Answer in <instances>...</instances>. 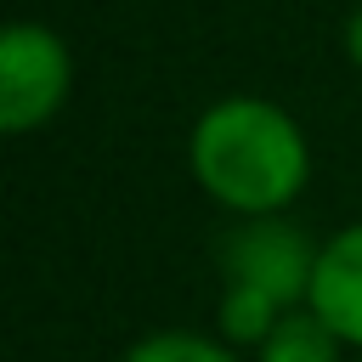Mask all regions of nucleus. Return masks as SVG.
Wrapping results in <instances>:
<instances>
[{
	"instance_id": "obj_1",
	"label": "nucleus",
	"mask_w": 362,
	"mask_h": 362,
	"mask_svg": "<svg viewBox=\"0 0 362 362\" xmlns=\"http://www.w3.org/2000/svg\"><path fill=\"white\" fill-rule=\"evenodd\" d=\"M192 175L232 215H277L305 187L311 153L283 107L226 96L192 124Z\"/></svg>"
},
{
	"instance_id": "obj_2",
	"label": "nucleus",
	"mask_w": 362,
	"mask_h": 362,
	"mask_svg": "<svg viewBox=\"0 0 362 362\" xmlns=\"http://www.w3.org/2000/svg\"><path fill=\"white\" fill-rule=\"evenodd\" d=\"M221 272H226V283L255 288V294L277 300L283 311H294L300 300H311L317 249L300 226H288L277 215H243V226H232L221 238Z\"/></svg>"
},
{
	"instance_id": "obj_3",
	"label": "nucleus",
	"mask_w": 362,
	"mask_h": 362,
	"mask_svg": "<svg viewBox=\"0 0 362 362\" xmlns=\"http://www.w3.org/2000/svg\"><path fill=\"white\" fill-rule=\"evenodd\" d=\"M68 51L40 23H11L0 34V130L23 136L45 124L68 96Z\"/></svg>"
},
{
	"instance_id": "obj_4",
	"label": "nucleus",
	"mask_w": 362,
	"mask_h": 362,
	"mask_svg": "<svg viewBox=\"0 0 362 362\" xmlns=\"http://www.w3.org/2000/svg\"><path fill=\"white\" fill-rule=\"evenodd\" d=\"M305 305L345 345L362 351V226H345L317 249V277H311V300Z\"/></svg>"
},
{
	"instance_id": "obj_5",
	"label": "nucleus",
	"mask_w": 362,
	"mask_h": 362,
	"mask_svg": "<svg viewBox=\"0 0 362 362\" xmlns=\"http://www.w3.org/2000/svg\"><path fill=\"white\" fill-rule=\"evenodd\" d=\"M339 334L311 311V305H294V311H283L277 317V328L255 345L260 351V362H339Z\"/></svg>"
},
{
	"instance_id": "obj_6",
	"label": "nucleus",
	"mask_w": 362,
	"mask_h": 362,
	"mask_svg": "<svg viewBox=\"0 0 362 362\" xmlns=\"http://www.w3.org/2000/svg\"><path fill=\"white\" fill-rule=\"evenodd\" d=\"M277 317H283L277 300H266V294H255V288H238V283L221 288V311H215V322H221L226 339H238V345H260V339L277 328Z\"/></svg>"
},
{
	"instance_id": "obj_7",
	"label": "nucleus",
	"mask_w": 362,
	"mask_h": 362,
	"mask_svg": "<svg viewBox=\"0 0 362 362\" xmlns=\"http://www.w3.org/2000/svg\"><path fill=\"white\" fill-rule=\"evenodd\" d=\"M119 362H238L221 339L209 334H187V328H164V334H147L136 339Z\"/></svg>"
},
{
	"instance_id": "obj_8",
	"label": "nucleus",
	"mask_w": 362,
	"mask_h": 362,
	"mask_svg": "<svg viewBox=\"0 0 362 362\" xmlns=\"http://www.w3.org/2000/svg\"><path fill=\"white\" fill-rule=\"evenodd\" d=\"M351 57H356V62H362V17H356V23H351Z\"/></svg>"
}]
</instances>
